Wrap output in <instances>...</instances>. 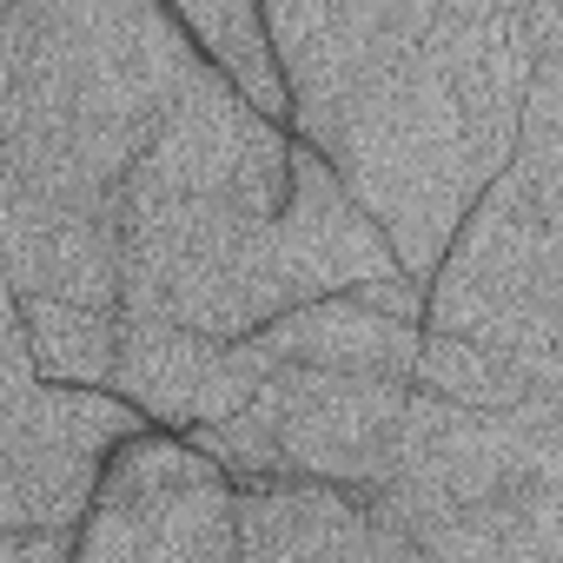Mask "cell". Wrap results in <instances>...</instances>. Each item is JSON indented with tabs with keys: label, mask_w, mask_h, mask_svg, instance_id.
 <instances>
[{
	"label": "cell",
	"mask_w": 563,
	"mask_h": 563,
	"mask_svg": "<svg viewBox=\"0 0 563 563\" xmlns=\"http://www.w3.org/2000/svg\"><path fill=\"white\" fill-rule=\"evenodd\" d=\"M206 67L166 0H8L0 186L126 192V173Z\"/></svg>",
	"instance_id": "6da1fadb"
},
{
	"label": "cell",
	"mask_w": 563,
	"mask_h": 563,
	"mask_svg": "<svg viewBox=\"0 0 563 563\" xmlns=\"http://www.w3.org/2000/svg\"><path fill=\"white\" fill-rule=\"evenodd\" d=\"M312 146L339 166L352 199L385 225V239L398 245V265L431 286L451 239L464 232L471 206L490 186V166L431 47L418 41L391 54L378 74H365L358 93L339 107V120Z\"/></svg>",
	"instance_id": "7a4b0ae2"
},
{
	"label": "cell",
	"mask_w": 563,
	"mask_h": 563,
	"mask_svg": "<svg viewBox=\"0 0 563 563\" xmlns=\"http://www.w3.org/2000/svg\"><path fill=\"white\" fill-rule=\"evenodd\" d=\"M239 477L192 438L140 424L113 444L80 523V563H232Z\"/></svg>",
	"instance_id": "3957f363"
},
{
	"label": "cell",
	"mask_w": 563,
	"mask_h": 563,
	"mask_svg": "<svg viewBox=\"0 0 563 563\" xmlns=\"http://www.w3.org/2000/svg\"><path fill=\"white\" fill-rule=\"evenodd\" d=\"M153 424L113 385L41 378L27 332L14 319L8 352V444H0V530H74L100 490V471L120 438Z\"/></svg>",
	"instance_id": "277c9868"
},
{
	"label": "cell",
	"mask_w": 563,
	"mask_h": 563,
	"mask_svg": "<svg viewBox=\"0 0 563 563\" xmlns=\"http://www.w3.org/2000/svg\"><path fill=\"white\" fill-rule=\"evenodd\" d=\"M292 153L299 133L286 120H272L225 67H206L126 173V192L232 199L245 212H278L292 192Z\"/></svg>",
	"instance_id": "5b68a950"
},
{
	"label": "cell",
	"mask_w": 563,
	"mask_h": 563,
	"mask_svg": "<svg viewBox=\"0 0 563 563\" xmlns=\"http://www.w3.org/2000/svg\"><path fill=\"white\" fill-rule=\"evenodd\" d=\"M411 378L385 372H339V365H272L252 405L278 424L292 471L378 490L391 471V438L411 405Z\"/></svg>",
	"instance_id": "8992f818"
},
{
	"label": "cell",
	"mask_w": 563,
	"mask_h": 563,
	"mask_svg": "<svg viewBox=\"0 0 563 563\" xmlns=\"http://www.w3.org/2000/svg\"><path fill=\"white\" fill-rule=\"evenodd\" d=\"M438 74L451 80L464 126L490 166V179L517 159L523 140V100L537 80V27H530V0H438V21L424 34Z\"/></svg>",
	"instance_id": "52a82bcc"
},
{
	"label": "cell",
	"mask_w": 563,
	"mask_h": 563,
	"mask_svg": "<svg viewBox=\"0 0 563 563\" xmlns=\"http://www.w3.org/2000/svg\"><path fill=\"white\" fill-rule=\"evenodd\" d=\"M8 212V286L74 306L126 312V192L67 199L0 186Z\"/></svg>",
	"instance_id": "ba28073f"
},
{
	"label": "cell",
	"mask_w": 563,
	"mask_h": 563,
	"mask_svg": "<svg viewBox=\"0 0 563 563\" xmlns=\"http://www.w3.org/2000/svg\"><path fill=\"white\" fill-rule=\"evenodd\" d=\"M265 378H272V358L252 339H212V332H192L159 312H126L113 391H126L166 431H199V424L252 405V391Z\"/></svg>",
	"instance_id": "9c48e42d"
},
{
	"label": "cell",
	"mask_w": 563,
	"mask_h": 563,
	"mask_svg": "<svg viewBox=\"0 0 563 563\" xmlns=\"http://www.w3.org/2000/svg\"><path fill=\"white\" fill-rule=\"evenodd\" d=\"M239 556H418L358 484L332 477H265L239 484Z\"/></svg>",
	"instance_id": "30bf717a"
},
{
	"label": "cell",
	"mask_w": 563,
	"mask_h": 563,
	"mask_svg": "<svg viewBox=\"0 0 563 563\" xmlns=\"http://www.w3.org/2000/svg\"><path fill=\"white\" fill-rule=\"evenodd\" d=\"M418 319H391L378 306H365L358 292H325L292 306L286 319H272L252 332V345L272 365H339V372H385V378H411L418 352H424Z\"/></svg>",
	"instance_id": "8fae6325"
},
{
	"label": "cell",
	"mask_w": 563,
	"mask_h": 563,
	"mask_svg": "<svg viewBox=\"0 0 563 563\" xmlns=\"http://www.w3.org/2000/svg\"><path fill=\"white\" fill-rule=\"evenodd\" d=\"M14 319L27 332V352H34L41 378H60V385H113L120 378L126 312L47 299V292H14Z\"/></svg>",
	"instance_id": "7c38bea8"
},
{
	"label": "cell",
	"mask_w": 563,
	"mask_h": 563,
	"mask_svg": "<svg viewBox=\"0 0 563 563\" xmlns=\"http://www.w3.org/2000/svg\"><path fill=\"white\" fill-rule=\"evenodd\" d=\"M179 14V27L206 47L212 67H225L272 120L292 126V87H286V67H278V47L265 34V8L258 0H166Z\"/></svg>",
	"instance_id": "4fadbf2b"
},
{
	"label": "cell",
	"mask_w": 563,
	"mask_h": 563,
	"mask_svg": "<svg viewBox=\"0 0 563 563\" xmlns=\"http://www.w3.org/2000/svg\"><path fill=\"white\" fill-rule=\"evenodd\" d=\"M411 385L431 391V398L471 405V411H517V405L537 398V378L510 352H497L484 339H464V332H424Z\"/></svg>",
	"instance_id": "5bb4252c"
}]
</instances>
